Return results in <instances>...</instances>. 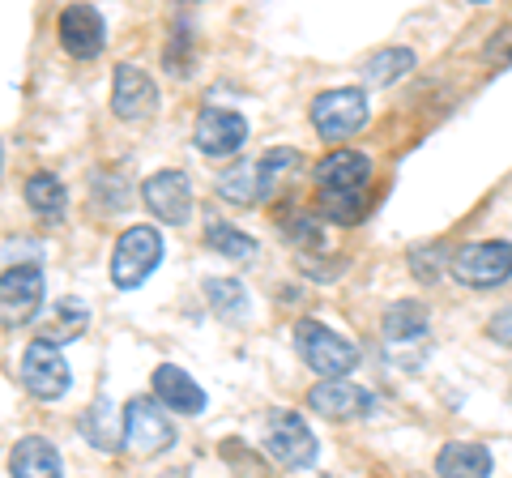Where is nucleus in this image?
I'll return each mask as SVG.
<instances>
[{"label":"nucleus","mask_w":512,"mask_h":478,"mask_svg":"<svg viewBox=\"0 0 512 478\" xmlns=\"http://www.w3.org/2000/svg\"><path fill=\"white\" fill-rule=\"evenodd\" d=\"M384 338L389 342H419L423 333L431 329V316L419 299H397V304L384 312Z\"/></svg>","instance_id":"aec40b11"},{"label":"nucleus","mask_w":512,"mask_h":478,"mask_svg":"<svg viewBox=\"0 0 512 478\" xmlns=\"http://www.w3.org/2000/svg\"><path fill=\"white\" fill-rule=\"evenodd\" d=\"M436 474L440 478H487L491 474V453L474 440H453V444L440 449Z\"/></svg>","instance_id":"a211bd4d"},{"label":"nucleus","mask_w":512,"mask_h":478,"mask_svg":"<svg viewBox=\"0 0 512 478\" xmlns=\"http://www.w3.org/2000/svg\"><path fill=\"white\" fill-rule=\"evenodd\" d=\"M363 124H367V99H363V90H355V86L325 90L312 103V129L325 137V141L355 137Z\"/></svg>","instance_id":"423d86ee"},{"label":"nucleus","mask_w":512,"mask_h":478,"mask_svg":"<svg viewBox=\"0 0 512 478\" xmlns=\"http://www.w3.org/2000/svg\"><path fill=\"white\" fill-rule=\"evenodd\" d=\"M154 397L171 410L180 414H201L205 410V389L192 380L184 368H175V363H163V368H154Z\"/></svg>","instance_id":"dca6fc26"},{"label":"nucleus","mask_w":512,"mask_h":478,"mask_svg":"<svg viewBox=\"0 0 512 478\" xmlns=\"http://www.w3.org/2000/svg\"><path fill=\"white\" fill-rule=\"evenodd\" d=\"M316 184L325 214L350 227V222L363 218V188L372 184V158L359 150H333L316 163Z\"/></svg>","instance_id":"f257e3e1"},{"label":"nucleus","mask_w":512,"mask_h":478,"mask_svg":"<svg viewBox=\"0 0 512 478\" xmlns=\"http://www.w3.org/2000/svg\"><path fill=\"white\" fill-rule=\"evenodd\" d=\"M308 406L316 414H325V419H363V414H372L376 397L359 385H350V380H320L308 393Z\"/></svg>","instance_id":"2eb2a0df"},{"label":"nucleus","mask_w":512,"mask_h":478,"mask_svg":"<svg viewBox=\"0 0 512 478\" xmlns=\"http://www.w3.org/2000/svg\"><path fill=\"white\" fill-rule=\"evenodd\" d=\"M69 380H73V372L60 355V346L35 338L22 350V385H26V393H35L39 402H56V397H64L69 393Z\"/></svg>","instance_id":"0eeeda50"},{"label":"nucleus","mask_w":512,"mask_h":478,"mask_svg":"<svg viewBox=\"0 0 512 478\" xmlns=\"http://www.w3.org/2000/svg\"><path fill=\"white\" fill-rule=\"evenodd\" d=\"M56 35H60V47L73 60H94L103 52V43H107V22H103V13L94 5H69L60 13Z\"/></svg>","instance_id":"ddd939ff"},{"label":"nucleus","mask_w":512,"mask_h":478,"mask_svg":"<svg viewBox=\"0 0 512 478\" xmlns=\"http://www.w3.org/2000/svg\"><path fill=\"white\" fill-rule=\"evenodd\" d=\"M410 69H414V52H410V47H384V52H376L363 65V82L367 86H393V82H402Z\"/></svg>","instance_id":"5701e85b"},{"label":"nucleus","mask_w":512,"mask_h":478,"mask_svg":"<svg viewBox=\"0 0 512 478\" xmlns=\"http://www.w3.org/2000/svg\"><path fill=\"white\" fill-rule=\"evenodd\" d=\"M22 197H26V205L39 218H64V210H69V193H64V184L56 180L52 171H35V175H30L26 188H22Z\"/></svg>","instance_id":"4be33fe9"},{"label":"nucleus","mask_w":512,"mask_h":478,"mask_svg":"<svg viewBox=\"0 0 512 478\" xmlns=\"http://www.w3.org/2000/svg\"><path fill=\"white\" fill-rule=\"evenodd\" d=\"M192 141H197V150L205 158H227V154H239L248 141V120L239 116V111L231 107H205L197 116V133H192Z\"/></svg>","instance_id":"9b49d317"},{"label":"nucleus","mask_w":512,"mask_h":478,"mask_svg":"<svg viewBox=\"0 0 512 478\" xmlns=\"http://www.w3.org/2000/svg\"><path fill=\"white\" fill-rule=\"evenodd\" d=\"M82 436L94 444V449H103V453H116L120 449L124 419H120V410L111 406V397H99V402L90 406V414H82Z\"/></svg>","instance_id":"6ab92c4d"},{"label":"nucleus","mask_w":512,"mask_h":478,"mask_svg":"<svg viewBox=\"0 0 512 478\" xmlns=\"http://www.w3.org/2000/svg\"><path fill=\"white\" fill-rule=\"evenodd\" d=\"M483 56L495 60V65H512V26H504L500 35H491V43L483 47Z\"/></svg>","instance_id":"cd10ccee"},{"label":"nucleus","mask_w":512,"mask_h":478,"mask_svg":"<svg viewBox=\"0 0 512 478\" xmlns=\"http://www.w3.org/2000/svg\"><path fill=\"white\" fill-rule=\"evenodd\" d=\"M453 278L470 291H491L512 278V244L508 239H478L453 257Z\"/></svg>","instance_id":"39448f33"},{"label":"nucleus","mask_w":512,"mask_h":478,"mask_svg":"<svg viewBox=\"0 0 512 478\" xmlns=\"http://www.w3.org/2000/svg\"><path fill=\"white\" fill-rule=\"evenodd\" d=\"M9 474L13 478H64L56 444H47L43 436H22L18 444H13Z\"/></svg>","instance_id":"f3484780"},{"label":"nucleus","mask_w":512,"mask_h":478,"mask_svg":"<svg viewBox=\"0 0 512 478\" xmlns=\"http://www.w3.org/2000/svg\"><path fill=\"white\" fill-rule=\"evenodd\" d=\"M265 449L274 461H282V466L299 470V466H312L316 461V436L295 410H274L265 423Z\"/></svg>","instance_id":"6e6552de"},{"label":"nucleus","mask_w":512,"mask_h":478,"mask_svg":"<svg viewBox=\"0 0 512 478\" xmlns=\"http://www.w3.org/2000/svg\"><path fill=\"white\" fill-rule=\"evenodd\" d=\"M86 325H90V308L82 304V299L64 295V299H56V304H52V321H47V329H43V342L64 346V342L82 338Z\"/></svg>","instance_id":"412c9836"},{"label":"nucleus","mask_w":512,"mask_h":478,"mask_svg":"<svg viewBox=\"0 0 512 478\" xmlns=\"http://www.w3.org/2000/svg\"><path fill=\"white\" fill-rule=\"evenodd\" d=\"M440 265H444V244H427V248L410 252V269H414V278H419V282H436Z\"/></svg>","instance_id":"bb28decb"},{"label":"nucleus","mask_w":512,"mask_h":478,"mask_svg":"<svg viewBox=\"0 0 512 478\" xmlns=\"http://www.w3.org/2000/svg\"><path fill=\"white\" fill-rule=\"evenodd\" d=\"M158 265H163V235L141 222V227H128L116 239V252H111V282H116L120 291H137Z\"/></svg>","instance_id":"20e7f679"},{"label":"nucleus","mask_w":512,"mask_h":478,"mask_svg":"<svg viewBox=\"0 0 512 478\" xmlns=\"http://www.w3.org/2000/svg\"><path fill=\"white\" fill-rule=\"evenodd\" d=\"M282 231L299 248H325V227L312 210H291V218H282Z\"/></svg>","instance_id":"a878e982"},{"label":"nucleus","mask_w":512,"mask_h":478,"mask_svg":"<svg viewBox=\"0 0 512 478\" xmlns=\"http://www.w3.org/2000/svg\"><path fill=\"white\" fill-rule=\"evenodd\" d=\"M295 350H299V359L325 380H342V376H350L359 368V350L350 346L342 333L325 329L320 321H299L295 325Z\"/></svg>","instance_id":"7ed1b4c3"},{"label":"nucleus","mask_w":512,"mask_h":478,"mask_svg":"<svg viewBox=\"0 0 512 478\" xmlns=\"http://www.w3.org/2000/svg\"><path fill=\"white\" fill-rule=\"evenodd\" d=\"M205 299H210V308L218 316H227V321H239V316L248 312V291L235 278H205Z\"/></svg>","instance_id":"393cba45"},{"label":"nucleus","mask_w":512,"mask_h":478,"mask_svg":"<svg viewBox=\"0 0 512 478\" xmlns=\"http://www.w3.org/2000/svg\"><path fill=\"white\" fill-rule=\"evenodd\" d=\"M43 304V269L39 265H9L0 278V308H5V325L35 321Z\"/></svg>","instance_id":"f8f14e48"},{"label":"nucleus","mask_w":512,"mask_h":478,"mask_svg":"<svg viewBox=\"0 0 512 478\" xmlns=\"http://www.w3.org/2000/svg\"><path fill=\"white\" fill-rule=\"evenodd\" d=\"M124 444L133 453H163L175 444V427L163 410L154 406V397H133L124 406Z\"/></svg>","instance_id":"1a4fd4ad"},{"label":"nucleus","mask_w":512,"mask_h":478,"mask_svg":"<svg viewBox=\"0 0 512 478\" xmlns=\"http://www.w3.org/2000/svg\"><path fill=\"white\" fill-rule=\"evenodd\" d=\"M163 478H188V470H167Z\"/></svg>","instance_id":"c756f323"},{"label":"nucleus","mask_w":512,"mask_h":478,"mask_svg":"<svg viewBox=\"0 0 512 478\" xmlns=\"http://www.w3.org/2000/svg\"><path fill=\"white\" fill-rule=\"evenodd\" d=\"M205 244H210L214 252H222V257H231V261H256V239L244 235V231H235L231 222H210L205 227Z\"/></svg>","instance_id":"b1692460"},{"label":"nucleus","mask_w":512,"mask_h":478,"mask_svg":"<svg viewBox=\"0 0 512 478\" xmlns=\"http://www.w3.org/2000/svg\"><path fill=\"white\" fill-rule=\"evenodd\" d=\"M141 201L150 205V214L167 227H184L192 214V184L184 171H154L146 184H141Z\"/></svg>","instance_id":"9d476101"},{"label":"nucleus","mask_w":512,"mask_h":478,"mask_svg":"<svg viewBox=\"0 0 512 478\" xmlns=\"http://www.w3.org/2000/svg\"><path fill=\"white\" fill-rule=\"evenodd\" d=\"M111 111L120 120H146L158 111V86L146 69L137 65H120L111 77Z\"/></svg>","instance_id":"4468645a"},{"label":"nucleus","mask_w":512,"mask_h":478,"mask_svg":"<svg viewBox=\"0 0 512 478\" xmlns=\"http://www.w3.org/2000/svg\"><path fill=\"white\" fill-rule=\"evenodd\" d=\"M487 333L500 346H512V308H504V312H495L491 321H487Z\"/></svg>","instance_id":"c85d7f7f"},{"label":"nucleus","mask_w":512,"mask_h":478,"mask_svg":"<svg viewBox=\"0 0 512 478\" xmlns=\"http://www.w3.org/2000/svg\"><path fill=\"white\" fill-rule=\"evenodd\" d=\"M291 167H299V150H265L261 158H248V163H235L231 171H222L218 197L231 205H256L278 184V171H291Z\"/></svg>","instance_id":"f03ea898"}]
</instances>
